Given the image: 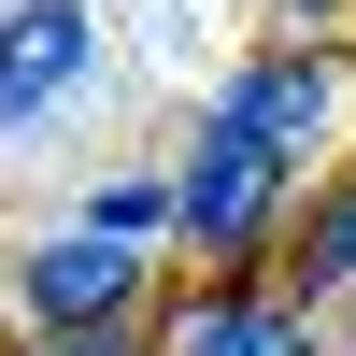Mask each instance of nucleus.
Masks as SVG:
<instances>
[{
  "instance_id": "f257e3e1",
  "label": "nucleus",
  "mask_w": 356,
  "mask_h": 356,
  "mask_svg": "<svg viewBox=\"0 0 356 356\" xmlns=\"http://www.w3.org/2000/svg\"><path fill=\"white\" fill-rule=\"evenodd\" d=\"M171 228H186V257H214V271H271L285 228H300V157H271L243 114H200L186 157H171Z\"/></svg>"
},
{
  "instance_id": "f03ea898",
  "label": "nucleus",
  "mask_w": 356,
  "mask_h": 356,
  "mask_svg": "<svg viewBox=\"0 0 356 356\" xmlns=\"http://www.w3.org/2000/svg\"><path fill=\"white\" fill-rule=\"evenodd\" d=\"M143 285H157V257L143 243H114V228H43V243L15 257V300H29V342H57V328H157L143 314Z\"/></svg>"
},
{
  "instance_id": "7ed1b4c3",
  "label": "nucleus",
  "mask_w": 356,
  "mask_h": 356,
  "mask_svg": "<svg viewBox=\"0 0 356 356\" xmlns=\"http://www.w3.org/2000/svg\"><path fill=\"white\" fill-rule=\"evenodd\" d=\"M100 72V15L86 0H0V143L57 129Z\"/></svg>"
},
{
  "instance_id": "20e7f679",
  "label": "nucleus",
  "mask_w": 356,
  "mask_h": 356,
  "mask_svg": "<svg viewBox=\"0 0 356 356\" xmlns=\"http://www.w3.org/2000/svg\"><path fill=\"white\" fill-rule=\"evenodd\" d=\"M157 356H328V328L271 271H200L186 300H157Z\"/></svg>"
},
{
  "instance_id": "39448f33",
  "label": "nucleus",
  "mask_w": 356,
  "mask_h": 356,
  "mask_svg": "<svg viewBox=\"0 0 356 356\" xmlns=\"http://www.w3.org/2000/svg\"><path fill=\"white\" fill-rule=\"evenodd\" d=\"M214 114H243L271 157H328V114H342V43H300V29H285V43H257L243 72L214 86Z\"/></svg>"
},
{
  "instance_id": "423d86ee",
  "label": "nucleus",
  "mask_w": 356,
  "mask_h": 356,
  "mask_svg": "<svg viewBox=\"0 0 356 356\" xmlns=\"http://www.w3.org/2000/svg\"><path fill=\"white\" fill-rule=\"evenodd\" d=\"M271 285L300 314H356V157L328 171V186L300 200V228H285V257H271Z\"/></svg>"
},
{
  "instance_id": "0eeeda50",
  "label": "nucleus",
  "mask_w": 356,
  "mask_h": 356,
  "mask_svg": "<svg viewBox=\"0 0 356 356\" xmlns=\"http://www.w3.org/2000/svg\"><path fill=\"white\" fill-rule=\"evenodd\" d=\"M86 228H114V243H157V228H171V171H114V186L86 200Z\"/></svg>"
},
{
  "instance_id": "6e6552de",
  "label": "nucleus",
  "mask_w": 356,
  "mask_h": 356,
  "mask_svg": "<svg viewBox=\"0 0 356 356\" xmlns=\"http://www.w3.org/2000/svg\"><path fill=\"white\" fill-rule=\"evenodd\" d=\"M29 356H157V328H57V342H29Z\"/></svg>"
},
{
  "instance_id": "1a4fd4ad",
  "label": "nucleus",
  "mask_w": 356,
  "mask_h": 356,
  "mask_svg": "<svg viewBox=\"0 0 356 356\" xmlns=\"http://www.w3.org/2000/svg\"><path fill=\"white\" fill-rule=\"evenodd\" d=\"M342 15H356V0H285V29H300V43H328Z\"/></svg>"
},
{
  "instance_id": "9d476101",
  "label": "nucleus",
  "mask_w": 356,
  "mask_h": 356,
  "mask_svg": "<svg viewBox=\"0 0 356 356\" xmlns=\"http://www.w3.org/2000/svg\"><path fill=\"white\" fill-rule=\"evenodd\" d=\"M0 356H29V342H15V328H0Z\"/></svg>"
}]
</instances>
